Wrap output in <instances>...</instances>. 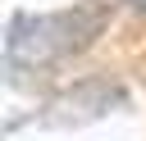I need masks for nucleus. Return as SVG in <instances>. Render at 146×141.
<instances>
[{"label": "nucleus", "mask_w": 146, "mask_h": 141, "mask_svg": "<svg viewBox=\"0 0 146 141\" xmlns=\"http://www.w3.org/2000/svg\"><path fill=\"white\" fill-rule=\"evenodd\" d=\"M141 5H146V0H141Z\"/></svg>", "instance_id": "obj_1"}]
</instances>
